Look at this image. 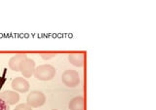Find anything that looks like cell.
<instances>
[{"label": "cell", "mask_w": 156, "mask_h": 110, "mask_svg": "<svg viewBox=\"0 0 156 110\" xmlns=\"http://www.w3.org/2000/svg\"><path fill=\"white\" fill-rule=\"evenodd\" d=\"M62 81L66 87L75 88L80 84V76L75 70H66L62 75Z\"/></svg>", "instance_id": "2"}, {"label": "cell", "mask_w": 156, "mask_h": 110, "mask_svg": "<svg viewBox=\"0 0 156 110\" xmlns=\"http://www.w3.org/2000/svg\"><path fill=\"white\" fill-rule=\"evenodd\" d=\"M3 98L6 99V101L9 103V105H13L16 104L17 102H19L20 100V95L17 92H14V91H4V92L1 93Z\"/></svg>", "instance_id": "7"}, {"label": "cell", "mask_w": 156, "mask_h": 110, "mask_svg": "<svg viewBox=\"0 0 156 110\" xmlns=\"http://www.w3.org/2000/svg\"><path fill=\"white\" fill-rule=\"evenodd\" d=\"M14 110H32V109L27 103H21V104H18Z\"/></svg>", "instance_id": "11"}, {"label": "cell", "mask_w": 156, "mask_h": 110, "mask_svg": "<svg viewBox=\"0 0 156 110\" xmlns=\"http://www.w3.org/2000/svg\"><path fill=\"white\" fill-rule=\"evenodd\" d=\"M56 55L55 54H42L41 55V57H42V59H44V60H50V59H52V58H54V57H55Z\"/></svg>", "instance_id": "12"}, {"label": "cell", "mask_w": 156, "mask_h": 110, "mask_svg": "<svg viewBox=\"0 0 156 110\" xmlns=\"http://www.w3.org/2000/svg\"><path fill=\"white\" fill-rule=\"evenodd\" d=\"M34 70H35V63L33 60L28 58L22 64L20 69L24 78H30L34 73Z\"/></svg>", "instance_id": "4"}, {"label": "cell", "mask_w": 156, "mask_h": 110, "mask_svg": "<svg viewBox=\"0 0 156 110\" xmlns=\"http://www.w3.org/2000/svg\"><path fill=\"white\" fill-rule=\"evenodd\" d=\"M33 75L35 76V78L41 81H49L52 80L56 75V69L54 66L49 64L39 65L38 67L34 70Z\"/></svg>", "instance_id": "1"}, {"label": "cell", "mask_w": 156, "mask_h": 110, "mask_svg": "<svg viewBox=\"0 0 156 110\" xmlns=\"http://www.w3.org/2000/svg\"><path fill=\"white\" fill-rule=\"evenodd\" d=\"M27 59V55H24V54L23 55L21 54V55L14 56L9 60V67L11 68L13 71H16V72H18V71H20V69H21L22 64Z\"/></svg>", "instance_id": "6"}, {"label": "cell", "mask_w": 156, "mask_h": 110, "mask_svg": "<svg viewBox=\"0 0 156 110\" xmlns=\"http://www.w3.org/2000/svg\"><path fill=\"white\" fill-rule=\"evenodd\" d=\"M68 107L70 110H84V98L83 97H76L70 100Z\"/></svg>", "instance_id": "9"}, {"label": "cell", "mask_w": 156, "mask_h": 110, "mask_svg": "<svg viewBox=\"0 0 156 110\" xmlns=\"http://www.w3.org/2000/svg\"><path fill=\"white\" fill-rule=\"evenodd\" d=\"M68 60L71 64L77 67H81L84 64V55L81 53H74L68 56Z\"/></svg>", "instance_id": "8"}, {"label": "cell", "mask_w": 156, "mask_h": 110, "mask_svg": "<svg viewBox=\"0 0 156 110\" xmlns=\"http://www.w3.org/2000/svg\"><path fill=\"white\" fill-rule=\"evenodd\" d=\"M11 86L13 90L19 93H27L29 90V83L23 77H17L13 79Z\"/></svg>", "instance_id": "5"}, {"label": "cell", "mask_w": 156, "mask_h": 110, "mask_svg": "<svg viewBox=\"0 0 156 110\" xmlns=\"http://www.w3.org/2000/svg\"><path fill=\"white\" fill-rule=\"evenodd\" d=\"M46 102V97L43 93L39 91H34L30 93L27 98V103L32 107H40Z\"/></svg>", "instance_id": "3"}, {"label": "cell", "mask_w": 156, "mask_h": 110, "mask_svg": "<svg viewBox=\"0 0 156 110\" xmlns=\"http://www.w3.org/2000/svg\"><path fill=\"white\" fill-rule=\"evenodd\" d=\"M53 110H57V109H53Z\"/></svg>", "instance_id": "13"}, {"label": "cell", "mask_w": 156, "mask_h": 110, "mask_svg": "<svg viewBox=\"0 0 156 110\" xmlns=\"http://www.w3.org/2000/svg\"><path fill=\"white\" fill-rule=\"evenodd\" d=\"M0 110H10V105L0 93Z\"/></svg>", "instance_id": "10"}]
</instances>
